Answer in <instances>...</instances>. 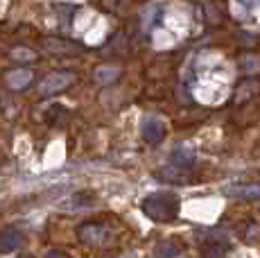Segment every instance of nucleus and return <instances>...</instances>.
<instances>
[{"label": "nucleus", "instance_id": "1", "mask_svg": "<svg viewBox=\"0 0 260 258\" xmlns=\"http://www.w3.org/2000/svg\"><path fill=\"white\" fill-rule=\"evenodd\" d=\"M141 208L145 215L154 222H172L179 217L181 202H179V195H174L172 190H156L145 197Z\"/></svg>", "mask_w": 260, "mask_h": 258}, {"label": "nucleus", "instance_id": "2", "mask_svg": "<svg viewBox=\"0 0 260 258\" xmlns=\"http://www.w3.org/2000/svg\"><path fill=\"white\" fill-rule=\"evenodd\" d=\"M77 233H79V240L91 247H104L111 240V229L104 222H86V224L79 227Z\"/></svg>", "mask_w": 260, "mask_h": 258}, {"label": "nucleus", "instance_id": "3", "mask_svg": "<svg viewBox=\"0 0 260 258\" xmlns=\"http://www.w3.org/2000/svg\"><path fill=\"white\" fill-rule=\"evenodd\" d=\"M141 132L147 143H161L166 138V122L158 120V118H145Z\"/></svg>", "mask_w": 260, "mask_h": 258}, {"label": "nucleus", "instance_id": "4", "mask_svg": "<svg viewBox=\"0 0 260 258\" xmlns=\"http://www.w3.org/2000/svg\"><path fill=\"white\" fill-rule=\"evenodd\" d=\"M73 82H75L73 75H66V73H52L50 77L43 79L41 93H43V95H50V93H59V91H63L66 86H71Z\"/></svg>", "mask_w": 260, "mask_h": 258}, {"label": "nucleus", "instance_id": "5", "mask_svg": "<svg viewBox=\"0 0 260 258\" xmlns=\"http://www.w3.org/2000/svg\"><path fill=\"white\" fill-rule=\"evenodd\" d=\"M23 245V233L16 229H0V256L14 254Z\"/></svg>", "mask_w": 260, "mask_h": 258}, {"label": "nucleus", "instance_id": "6", "mask_svg": "<svg viewBox=\"0 0 260 258\" xmlns=\"http://www.w3.org/2000/svg\"><path fill=\"white\" fill-rule=\"evenodd\" d=\"M158 177H161V179L172 181V183H190V172L183 170V168L172 166V163H170L168 168H163V170L158 172Z\"/></svg>", "mask_w": 260, "mask_h": 258}, {"label": "nucleus", "instance_id": "7", "mask_svg": "<svg viewBox=\"0 0 260 258\" xmlns=\"http://www.w3.org/2000/svg\"><path fill=\"white\" fill-rule=\"evenodd\" d=\"M224 192L238 200H260V186H229Z\"/></svg>", "mask_w": 260, "mask_h": 258}, {"label": "nucleus", "instance_id": "8", "mask_svg": "<svg viewBox=\"0 0 260 258\" xmlns=\"http://www.w3.org/2000/svg\"><path fill=\"white\" fill-rule=\"evenodd\" d=\"M170 158H172V166L188 170V168L194 163V152L188 150V147H177V150L172 152V156H170Z\"/></svg>", "mask_w": 260, "mask_h": 258}, {"label": "nucleus", "instance_id": "9", "mask_svg": "<svg viewBox=\"0 0 260 258\" xmlns=\"http://www.w3.org/2000/svg\"><path fill=\"white\" fill-rule=\"evenodd\" d=\"M181 251V247L179 245H172V242H163V245L156 247V256L158 258H174Z\"/></svg>", "mask_w": 260, "mask_h": 258}, {"label": "nucleus", "instance_id": "10", "mask_svg": "<svg viewBox=\"0 0 260 258\" xmlns=\"http://www.w3.org/2000/svg\"><path fill=\"white\" fill-rule=\"evenodd\" d=\"M46 48H48V50H52L54 54H61V52H66V50H77V46H75V43H68V41L57 43L54 39H52V41H46Z\"/></svg>", "mask_w": 260, "mask_h": 258}, {"label": "nucleus", "instance_id": "11", "mask_svg": "<svg viewBox=\"0 0 260 258\" xmlns=\"http://www.w3.org/2000/svg\"><path fill=\"white\" fill-rule=\"evenodd\" d=\"M46 258H71L68 254H63V251H50V254Z\"/></svg>", "mask_w": 260, "mask_h": 258}, {"label": "nucleus", "instance_id": "12", "mask_svg": "<svg viewBox=\"0 0 260 258\" xmlns=\"http://www.w3.org/2000/svg\"><path fill=\"white\" fill-rule=\"evenodd\" d=\"M21 258H32V256H21Z\"/></svg>", "mask_w": 260, "mask_h": 258}]
</instances>
